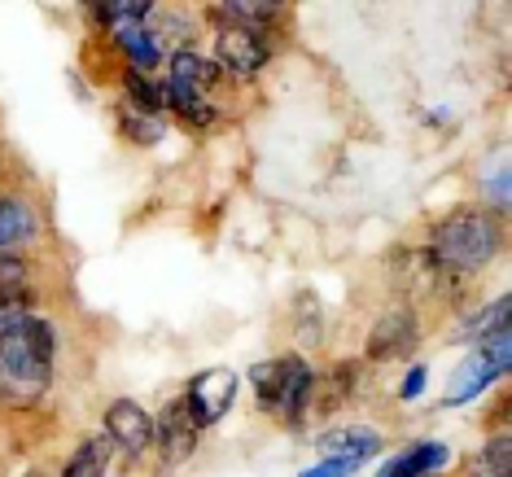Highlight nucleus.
Masks as SVG:
<instances>
[{"label": "nucleus", "instance_id": "nucleus-16", "mask_svg": "<svg viewBox=\"0 0 512 477\" xmlns=\"http://www.w3.org/2000/svg\"><path fill=\"white\" fill-rule=\"evenodd\" d=\"M66 477H106V442H84L66 464Z\"/></svg>", "mask_w": 512, "mask_h": 477}, {"label": "nucleus", "instance_id": "nucleus-20", "mask_svg": "<svg viewBox=\"0 0 512 477\" xmlns=\"http://www.w3.org/2000/svg\"><path fill=\"white\" fill-rule=\"evenodd\" d=\"M92 14L101 22H119V18H145L149 5L145 0H106V5H92Z\"/></svg>", "mask_w": 512, "mask_h": 477}, {"label": "nucleus", "instance_id": "nucleus-1", "mask_svg": "<svg viewBox=\"0 0 512 477\" xmlns=\"http://www.w3.org/2000/svg\"><path fill=\"white\" fill-rule=\"evenodd\" d=\"M53 329L27 311L0 316V386L14 394H36L49 381Z\"/></svg>", "mask_w": 512, "mask_h": 477}, {"label": "nucleus", "instance_id": "nucleus-18", "mask_svg": "<svg viewBox=\"0 0 512 477\" xmlns=\"http://www.w3.org/2000/svg\"><path fill=\"white\" fill-rule=\"evenodd\" d=\"M508 311H512V302L508 298H499V302H491V307L477 316L469 329H464V337H491V333H499V329H508Z\"/></svg>", "mask_w": 512, "mask_h": 477}, {"label": "nucleus", "instance_id": "nucleus-3", "mask_svg": "<svg viewBox=\"0 0 512 477\" xmlns=\"http://www.w3.org/2000/svg\"><path fill=\"white\" fill-rule=\"evenodd\" d=\"M254 386H259V403L267 412H285L289 421H298L311 394V372L302 359L289 355V359H276V364H263L254 372Z\"/></svg>", "mask_w": 512, "mask_h": 477}, {"label": "nucleus", "instance_id": "nucleus-11", "mask_svg": "<svg viewBox=\"0 0 512 477\" xmlns=\"http://www.w3.org/2000/svg\"><path fill=\"white\" fill-rule=\"evenodd\" d=\"M442 464H447V447H438V442H421V447L394 456L377 477H425V473L442 469Z\"/></svg>", "mask_w": 512, "mask_h": 477}, {"label": "nucleus", "instance_id": "nucleus-7", "mask_svg": "<svg viewBox=\"0 0 512 477\" xmlns=\"http://www.w3.org/2000/svg\"><path fill=\"white\" fill-rule=\"evenodd\" d=\"M219 62L237 75H254L259 66L267 62V49L254 31H241V27H224L219 31Z\"/></svg>", "mask_w": 512, "mask_h": 477}, {"label": "nucleus", "instance_id": "nucleus-22", "mask_svg": "<svg viewBox=\"0 0 512 477\" xmlns=\"http://www.w3.org/2000/svg\"><path fill=\"white\" fill-rule=\"evenodd\" d=\"M145 119H149V114H127V123H123V127H127V136H136V141H145V145H149V141H158L162 127H158V123H145Z\"/></svg>", "mask_w": 512, "mask_h": 477}, {"label": "nucleus", "instance_id": "nucleus-8", "mask_svg": "<svg viewBox=\"0 0 512 477\" xmlns=\"http://www.w3.org/2000/svg\"><path fill=\"white\" fill-rule=\"evenodd\" d=\"M495 377H499V368H495V364H491V359H486L482 351H477L473 359H464V364H460L456 381H451V390H447V403L456 407V403H469V399H477V394H482L486 386H491Z\"/></svg>", "mask_w": 512, "mask_h": 477}, {"label": "nucleus", "instance_id": "nucleus-24", "mask_svg": "<svg viewBox=\"0 0 512 477\" xmlns=\"http://www.w3.org/2000/svg\"><path fill=\"white\" fill-rule=\"evenodd\" d=\"M421 390H425V368H412L407 372V381H403V399H416Z\"/></svg>", "mask_w": 512, "mask_h": 477}, {"label": "nucleus", "instance_id": "nucleus-23", "mask_svg": "<svg viewBox=\"0 0 512 477\" xmlns=\"http://www.w3.org/2000/svg\"><path fill=\"white\" fill-rule=\"evenodd\" d=\"M351 473H355L351 460H324L320 469H307L302 477H351Z\"/></svg>", "mask_w": 512, "mask_h": 477}, {"label": "nucleus", "instance_id": "nucleus-2", "mask_svg": "<svg viewBox=\"0 0 512 477\" xmlns=\"http://www.w3.org/2000/svg\"><path fill=\"white\" fill-rule=\"evenodd\" d=\"M499 250V224L486 215L460 211L442 219L434 232V263L447 272H482Z\"/></svg>", "mask_w": 512, "mask_h": 477}, {"label": "nucleus", "instance_id": "nucleus-4", "mask_svg": "<svg viewBox=\"0 0 512 477\" xmlns=\"http://www.w3.org/2000/svg\"><path fill=\"white\" fill-rule=\"evenodd\" d=\"M237 372L232 368H206L202 377H193L189 394H184V407H189V416L197 421V429L202 425H215L219 416L232 407V399H237Z\"/></svg>", "mask_w": 512, "mask_h": 477}, {"label": "nucleus", "instance_id": "nucleus-25", "mask_svg": "<svg viewBox=\"0 0 512 477\" xmlns=\"http://www.w3.org/2000/svg\"><path fill=\"white\" fill-rule=\"evenodd\" d=\"M491 197H495V202H504V197H508V176H504V171H499V176H495V184H491Z\"/></svg>", "mask_w": 512, "mask_h": 477}, {"label": "nucleus", "instance_id": "nucleus-17", "mask_svg": "<svg viewBox=\"0 0 512 477\" xmlns=\"http://www.w3.org/2000/svg\"><path fill=\"white\" fill-rule=\"evenodd\" d=\"M123 84H127V97H132V101H136V106H141L145 114H158L162 106H167V92H162L158 84H149L145 75H132V71H127Z\"/></svg>", "mask_w": 512, "mask_h": 477}, {"label": "nucleus", "instance_id": "nucleus-15", "mask_svg": "<svg viewBox=\"0 0 512 477\" xmlns=\"http://www.w3.org/2000/svg\"><path fill=\"white\" fill-rule=\"evenodd\" d=\"M162 92H167V101H171V106H176V110H180L189 123H211V119H215V110L202 101V92L184 88V84H176V79H171V84L162 88Z\"/></svg>", "mask_w": 512, "mask_h": 477}, {"label": "nucleus", "instance_id": "nucleus-14", "mask_svg": "<svg viewBox=\"0 0 512 477\" xmlns=\"http://www.w3.org/2000/svg\"><path fill=\"white\" fill-rule=\"evenodd\" d=\"M211 18L215 22H237L241 31H250V27H259V22H272L276 5H263V0H237V5H215Z\"/></svg>", "mask_w": 512, "mask_h": 477}, {"label": "nucleus", "instance_id": "nucleus-19", "mask_svg": "<svg viewBox=\"0 0 512 477\" xmlns=\"http://www.w3.org/2000/svg\"><path fill=\"white\" fill-rule=\"evenodd\" d=\"M123 49H127V57H132L136 66H154L158 62V40L145 36L141 27H123Z\"/></svg>", "mask_w": 512, "mask_h": 477}, {"label": "nucleus", "instance_id": "nucleus-12", "mask_svg": "<svg viewBox=\"0 0 512 477\" xmlns=\"http://www.w3.org/2000/svg\"><path fill=\"white\" fill-rule=\"evenodd\" d=\"M171 79L184 84V88H193V92H206L219 79V71H215V62H206L202 53L180 49L176 57H171Z\"/></svg>", "mask_w": 512, "mask_h": 477}, {"label": "nucleus", "instance_id": "nucleus-13", "mask_svg": "<svg viewBox=\"0 0 512 477\" xmlns=\"http://www.w3.org/2000/svg\"><path fill=\"white\" fill-rule=\"evenodd\" d=\"M27 237H36V215L22 202H5V197H0V250L18 246V241H27Z\"/></svg>", "mask_w": 512, "mask_h": 477}, {"label": "nucleus", "instance_id": "nucleus-21", "mask_svg": "<svg viewBox=\"0 0 512 477\" xmlns=\"http://www.w3.org/2000/svg\"><path fill=\"white\" fill-rule=\"evenodd\" d=\"M486 469H491V477H508V473H512L508 434H495V438H491V447H486Z\"/></svg>", "mask_w": 512, "mask_h": 477}, {"label": "nucleus", "instance_id": "nucleus-5", "mask_svg": "<svg viewBox=\"0 0 512 477\" xmlns=\"http://www.w3.org/2000/svg\"><path fill=\"white\" fill-rule=\"evenodd\" d=\"M106 434L127 451H145L149 438H154V421L145 416V407H136L132 399H119L106 412Z\"/></svg>", "mask_w": 512, "mask_h": 477}, {"label": "nucleus", "instance_id": "nucleus-6", "mask_svg": "<svg viewBox=\"0 0 512 477\" xmlns=\"http://www.w3.org/2000/svg\"><path fill=\"white\" fill-rule=\"evenodd\" d=\"M197 434H202V429H197V421L189 416V407H184V403H171L167 412H162L158 429H154V438L162 442V456H167L171 464L184 460V456H193Z\"/></svg>", "mask_w": 512, "mask_h": 477}, {"label": "nucleus", "instance_id": "nucleus-9", "mask_svg": "<svg viewBox=\"0 0 512 477\" xmlns=\"http://www.w3.org/2000/svg\"><path fill=\"white\" fill-rule=\"evenodd\" d=\"M416 342V320L407 316V311H390L386 320L372 329L368 337V355H377V359H386L394 351H403V346H412Z\"/></svg>", "mask_w": 512, "mask_h": 477}, {"label": "nucleus", "instance_id": "nucleus-10", "mask_svg": "<svg viewBox=\"0 0 512 477\" xmlns=\"http://www.w3.org/2000/svg\"><path fill=\"white\" fill-rule=\"evenodd\" d=\"M324 447V456L329 460H351V464H359V460H368V456H377V447H381V434L377 429H342V434H329L320 442Z\"/></svg>", "mask_w": 512, "mask_h": 477}]
</instances>
